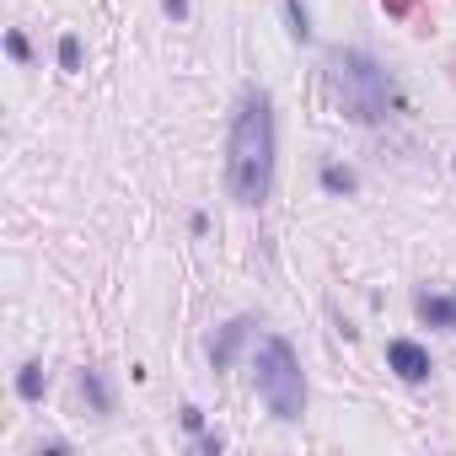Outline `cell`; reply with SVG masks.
<instances>
[{
    "label": "cell",
    "mask_w": 456,
    "mask_h": 456,
    "mask_svg": "<svg viewBox=\"0 0 456 456\" xmlns=\"http://www.w3.org/2000/svg\"><path fill=\"white\" fill-rule=\"evenodd\" d=\"M225 188L242 209H258L274 188V102L248 92L232 118V156H225Z\"/></svg>",
    "instance_id": "6da1fadb"
},
{
    "label": "cell",
    "mask_w": 456,
    "mask_h": 456,
    "mask_svg": "<svg viewBox=\"0 0 456 456\" xmlns=\"http://www.w3.org/2000/svg\"><path fill=\"white\" fill-rule=\"evenodd\" d=\"M328 81H333V102L344 118L354 124H381L392 108V76L365 54V49H338L328 60Z\"/></svg>",
    "instance_id": "7a4b0ae2"
},
{
    "label": "cell",
    "mask_w": 456,
    "mask_h": 456,
    "mask_svg": "<svg viewBox=\"0 0 456 456\" xmlns=\"http://www.w3.org/2000/svg\"><path fill=\"white\" fill-rule=\"evenodd\" d=\"M253 381H258V397L269 403V413L280 424H296L306 413V376H301V360L290 349V338L269 333L253 354Z\"/></svg>",
    "instance_id": "3957f363"
},
{
    "label": "cell",
    "mask_w": 456,
    "mask_h": 456,
    "mask_svg": "<svg viewBox=\"0 0 456 456\" xmlns=\"http://www.w3.org/2000/svg\"><path fill=\"white\" fill-rule=\"evenodd\" d=\"M387 365H392L403 381H424V376H429V349H419L413 338H392V344H387Z\"/></svg>",
    "instance_id": "277c9868"
},
{
    "label": "cell",
    "mask_w": 456,
    "mask_h": 456,
    "mask_svg": "<svg viewBox=\"0 0 456 456\" xmlns=\"http://www.w3.org/2000/svg\"><path fill=\"white\" fill-rule=\"evenodd\" d=\"M248 333H253V317L225 322V328H220V338H209V365H215V370H225V365L237 360V349H242V338H248Z\"/></svg>",
    "instance_id": "5b68a950"
},
{
    "label": "cell",
    "mask_w": 456,
    "mask_h": 456,
    "mask_svg": "<svg viewBox=\"0 0 456 456\" xmlns=\"http://www.w3.org/2000/svg\"><path fill=\"white\" fill-rule=\"evenodd\" d=\"M413 312H419L429 328L456 333V290H451V296H435V290H429V296H419V301H413Z\"/></svg>",
    "instance_id": "8992f818"
},
{
    "label": "cell",
    "mask_w": 456,
    "mask_h": 456,
    "mask_svg": "<svg viewBox=\"0 0 456 456\" xmlns=\"http://www.w3.org/2000/svg\"><path fill=\"white\" fill-rule=\"evenodd\" d=\"M44 387H49V376H44V365H38V360L17 370V397H22V403H38V397H44Z\"/></svg>",
    "instance_id": "52a82bcc"
},
{
    "label": "cell",
    "mask_w": 456,
    "mask_h": 456,
    "mask_svg": "<svg viewBox=\"0 0 456 456\" xmlns=\"http://www.w3.org/2000/svg\"><path fill=\"white\" fill-rule=\"evenodd\" d=\"M285 17H290V38L296 44H312V17H306L301 0H285Z\"/></svg>",
    "instance_id": "ba28073f"
},
{
    "label": "cell",
    "mask_w": 456,
    "mask_h": 456,
    "mask_svg": "<svg viewBox=\"0 0 456 456\" xmlns=\"http://www.w3.org/2000/svg\"><path fill=\"white\" fill-rule=\"evenodd\" d=\"M81 392L92 397V408H97V413H108V408H113V397H108V387H102V376H97V370H81Z\"/></svg>",
    "instance_id": "9c48e42d"
},
{
    "label": "cell",
    "mask_w": 456,
    "mask_h": 456,
    "mask_svg": "<svg viewBox=\"0 0 456 456\" xmlns=\"http://www.w3.org/2000/svg\"><path fill=\"white\" fill-rule=\"evenodd\" d=\"M322 188H328V193H354L360 183H354L349 167H322Z\"/></svg>",
    "instance_id": "30bf717a"
},
{
    "label": "cell",
    "mask_w": 456,
    "mask_h": 456,
    "mask_svg": "<svg viewBox=\"0 0 456 456\" xmlns=\"http://www.w3.org/2000/svg\"><path fill=\"white\" fill-rule=\"evenodd\" d=\"M60 65H65L70 76L81 70V38H60Z\"/></svg>",
    "instance_id": "8fae6325"
},
{
    "label": "cell",
    "mask_w": 456,
    "mask_h": 456,
    "mask_svg": "<svg viewBox=\"0 0 456 456\" xmlns=\"http://www.w3.org/2000/svg\"><path fill=\"white\" fill-rule=\"evenodd\" d=\"M6 49H12V60H17V65H28V60H33V49H28V38H22V33H6Z\"/></svg>",
    "instance_id": "7c38bea8"
},
{
    "label": "cell",
    "mask_w": 456,
    "mask_h": 456,
    "mask_svg": "<svg viewBox=\"0 0 456 456\" xmlns=\"http://www.w3.org/2000/svg\"><path fill=\"white\" fill-rule=\"evenodd\" d=\"M183 429H188V435H199V429H204V413H199V408H193V403H188V408H183Z\"/></svg>",
    "instance_id": "4fadbf2b"
},
{
    "label": "cell",
    "mask_w": 456,
    "mask_h": 456,
    "mask_svg": "<svg viewBox=\"0 0 456 456\" xmlns=\"http://www.w3.org/2000/svg\"><path fill=\"white\" fill-rule=\"evenodd\" d=\"M161 12H167L172 22H183V17H188V0H161Z\"/></svg>",
    "instance_id": "5bb4252c"
},
{
    "label": "cell",
    "mask_w": 456,
    "mask_h": 456,
    "mask_svg": "<svg viewBox=\"0 0 456 456\" xmlns=\"http://www.w3.org/2000/svg\"><path fill=\"white\" fill-rule=\"evenodd\" d=\"M199 451H204V456H220V451H225V440H220V435H204V440H199Z\"/></svg>",
    "instance_id": "9a60e30c"
},
{
    "label": "cell",
    "mask_w": 456,
    "mask_h": 456,
    "mask_svg": "<svg viewBox=\"0 0 456 456\" xmlns=\"http://www.w3.org/2000/svg\"><path fill=\"white\" fill-rule=\"evenodd\" d=\"M408 6L413 0H387V17H408Z\"/></svg>",
    "instance_id": "2e32d148"
}]
</instances>
